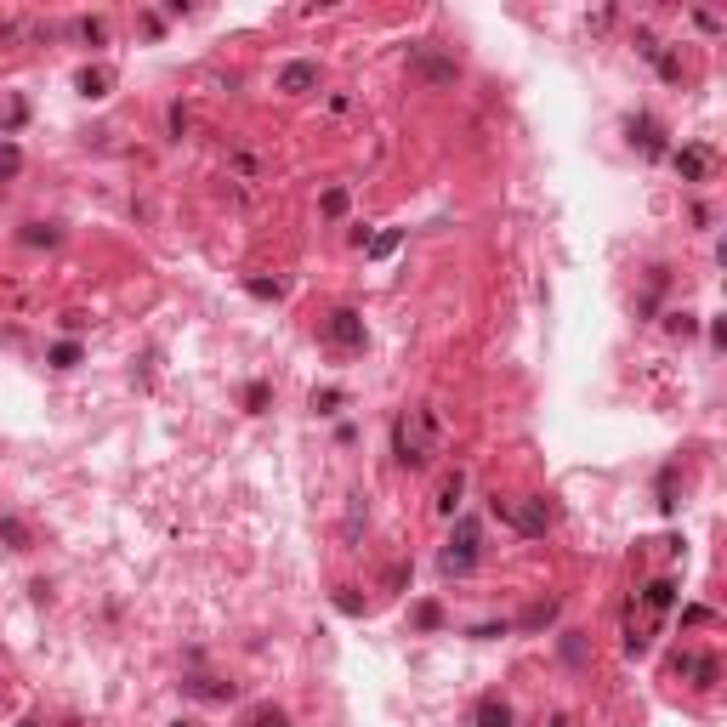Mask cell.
I'll list each match as a JSON object with an SVG mask.
<instances>
[{
    "label": "cell",
    "mask_w": 727,
    "mask_h": 727,
    "mask_svg": "<svg viewBox=\"0 0 727 727\" xmlns=\"http://www.w3.org/2000/svg\"><path fill=\"white\" fill-rule=\"evenodd\" d=\"M319 80V69L313 63H296V69H284V91H302V86H313Z\"/></svg>",
    "instance_id": "obj_1"
}]
</instances>
